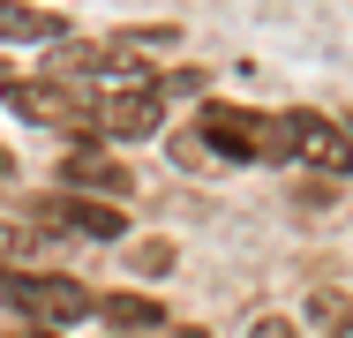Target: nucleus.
Here are the masks:
<instances>
[{"instance_id": "nucleus-1", "label": "nucleus", "mask_w": 353, "mask_h": 338, "mask_svg": "<svg viewBox=\"0 0 353 338\" xmlns=\"http://www.w3.org/2000/svg\"><path fill=\"white\" fill-rule=\"evenodd\" d=\"M196 135L211 143V158H218V166H285V158H293L285 113H248V106H203Z\"/></svg>"}, {"instance_id": "nucleus-2", "label": "nucleus", "mask_w": 353, "mask_h": 338, "mask_svg": "<svg viewBox=\"0 0 353 338\" xmlns=\"http://www.w3.org/2000/svg\"><path fill=\"white\" fill-rule=\"evenodd\" d=\"M0 301L23 308L30 324H83V316H98V293L61 278V270H0Z\"/></svg>"}, {"instance_id": "nucleus-3", "label": "nucleus", "mask_w": 353, "mask_h": 338, "mask_svg": "<svg viewBox=\"0 0 353 338\" xmlns=\"http://www.w3.org/2000/svg\"><path fill=\"white\" fill-rule=\"evenodd\" d=\"M121 210L105 196H83V188H53V196L30 203V233H83V241H121Z\"/></svg>"}, {"instance_id": "nucleus-4", "label": "nucleus", "mask_w": 353, "mask_h": 338, "mask_svg": "<svg viewBox=\"0 0 353 338\" xmlns=\"http://www.w3.org/2000/svg\"><path fill=\"white\" fill-rule=\"evenodd\" d=\"M8 106H15L23 121H38V128H83V121H90V98H75L68 83H53V75L8 83Z\"/></svg>"}, {"instance_id": "nucleus-5", "label": "nucleus", "mask_w": 353, "mask_h": 338, "mask_svg": "<svg viewBox=\"0 0 353 338\" xmlns=\"http://www.w3.org/2000/svg\"><path fill=\"white\" fill-rule=\"evenodd\" d=\"M293 135V166H316V173H353V135L323 113H285Z\"/></svg>"}, {"instance_id": "nucleus-6", "label": "nucleus", "mask_w": 353, "mask_h": 338, "mask_svg": "<svg viewBox=\"0 0 353 338\" xmlns=\"http://www.w3.org/2000/svg\"><path fill=\"white\" fill-rule=\"evenodd\" d=\"M165 121V98L158 90H121V98H90V121L83 128L105 135V143H136V135H150Z\"/></svg>"}, {"instance_id": "nucleus-7", "label": "nucleus", "mask_w": 353, "mask_h": 338, "mask_svg": "<svg viewBox=\"0 0 353 338\" xmlns=\"http://www.w3.org/2000/svg\"><path fill=\"white\" fill-rule=\"evenodd\" d=\"M61 188H83V196H121V188H128V166L90 135V143H75L68 158H61Z\"/></svg>"}, {"instance_id": "nucleus-8", "label": "nucleus", "mask_w": 353, "mask_h": 338, "mask_svg": "<svg viewBox=\"0 0 353 338\" xmlns=\"http://www.w3.org/2000/svg\"><path fill=\"white\" fill-rule=\"evenodd\" d=\"M0 38H15V46H61L68 23L46 15V8H30V0H0Z\"/></svg>"}, {"instance_id": "nucleus-9", "label": "nucleus", "mask_w": 353, "mask_h": 338, "mask_svg": "<svg viewBox=\"0 0 353 338\" xmlns=\"http://www.w3.org/2000/svg\"><path fill=\"white\" fill-rule=\"evenodd\" d=\"M98 316H105L121 338H136V331H165L158 301H143V293H105V301H98Z\"/></svg>"}, {"instance_id": "nucleus-10", "label": "nucleus", "mask_w": 353, "mask_h": 338, "mask_svg": "<svg viewBox=\"0 0 353 338\" xmlns=\"http://www.w3.org/2000/svg\"><path fill=\"white\" fill-rule=\"evenodd\" d=\"M248 338H293V324H285V316H256V331Z\"/></svg>"}, {"instance_id": "nucleus-11", "label": "nucleus", "mask_w": 353, "mask_h": 338, "mask_svg": "<svg viewBox=\"0 0 353 338\" xmlns=\"http://www.w3.org/2000/svg\"><path fill=\"white\" fill-rule=\"evenodd\" d=\"M339 338H353V324H339Z\"/></svg>"}, {"instance_id": "nucleus-12", "label": "nucleus", "mask_w": 353, "mask_h": 338, "mask_svg": "<svg viewBox=\"0 0 353 338\" xmlns=\"http://www.w3.org/2000/svg\"><path fill=\"white\" fill-rule=\"evenodd\" d=\"M346 135H353V128H346Z\"/></svg>"}]
</instances>
